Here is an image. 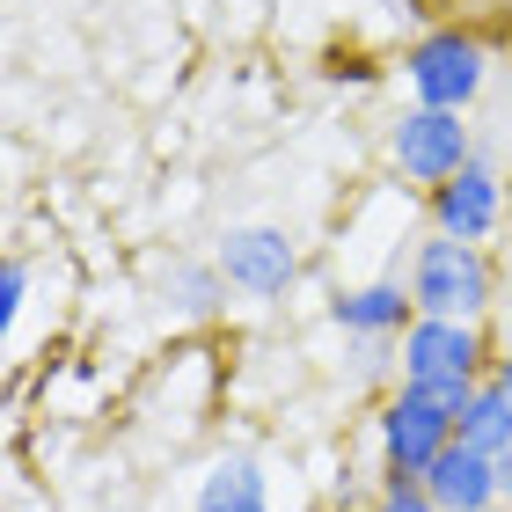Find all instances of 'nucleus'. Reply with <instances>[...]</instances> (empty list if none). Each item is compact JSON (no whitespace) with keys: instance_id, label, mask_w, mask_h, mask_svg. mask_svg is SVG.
Returning <instances> with one entry per match:
<instances>
[{"instance_id":"dca6fc26","label":"nucleus","mask_w":512,"mask_h":512,"mask_svg":"<svg viewBox=\"0 0 512 512\" xmlns=\"http://www.w3.org/2000/svg\"><path fill=\"white\" fill-rule=\"evenodd\" d=\"M498 498H505V505H512V447H505V454H498Z\"/></svg>"},{"instance_id":"2eb2a0df","label":"nucleus","mask_w":512,"mask_h":512,"mask_svg":"<svg viewBox=\"0 0 512 512\" xmlns=\"http://www.w3.org/2000/svg\"><path fill=\"white\" fill-rule=\"evenodd\" d=\"M483 381H491L505 403H512V352H505V359H491V374H483Z\"/></svg>"},{"instance_id":"1a4fd4ad","label":"nucleus","mask_w":512,"mask_h":512,"mask_svg":"<svg viewBox=\"0 0 512 512\" xmlns=\"http://www.w3.org/2000/svg\"><path fill=\"white\" fill-rule=\"evenodd\" d=\"M337 322L352 337H388V330H410V322H417V300H410L403 278H374V286H359V293L337 300Z\"/></svg>"},{"instance_id":"39448f33","label":"nucleus","mask_w":512,"mask_h":512,"mask_svg":"<svg viewBox=\"0 0 512 512\" xmlns=\"http://www.w3.org/2000/svg\"><path fill=\"white\" fill-rule=\"evenodd\" d=\"M447 374H491V344H483L476 322H439V315H417L403 330V388L417 381H447Z\"/></svg>"},{"instance_id":"9d476101","label":"nucleus","mask_w":512,"mask_h":512,"mask_svg":"<svg viewBox=\"0 0 512 512\" xmlns=\"http://www.w3.org/2000/svg\"><path fill=\"white\" fill-rule=\"evenodd\" d=\"M198 512H271V476H264V461H249V454L213 461L205 483H198Z\"/></svg>"},{"instance_id":"f3484780","label":"nucleus","mask_w":512,"mask_h":512,"mask_svg":"<svg viewBox=\"0 0 512 512\" xmlns=\"http://www.w3.org/2000/svg\"><path fill=\"white\" fill-rule=\"evenodd\" d=\"M491 512H512V505H491Z\"/></svg>"},{"instance_id":"f8f14e48","label":"nucleus","mask_w":512,"mask_h":512,"mask_svg":"<svg viewBox=\"0 0 512 512\" xmlns=\"http://www.w3.org/2000/svg\"><path fill=\"white\" fill-rule=\"evenodd\" d=\"M476 388H483L476 374H447V381H417L410 395H425V403H432L439 417H454V425H461V410L476 403Z\"/></svg>"},{"instance_id":"f257e3e1","label":"nucleus","mask_w":512,"mask_h":512,"mask_svg":"<svg viewBox=\"0 0 512 512\" xmlns=\"http://www.w3.org/2000/svg\"><path fill=\"white\" fill-rule=\"evenodd\" d=\"M410 300L417 315H439V322H476L491 308V264H483L476 242H454V235H432L410 264Z\"/></svg>"},{"instance_id":"ddd939ff","label":"nucleus","mask_w":512,"mask_h":512,"mask_svg":"<svg viewBox=\"0 0 512 512\" xmlns=\"http://www.w3.org/2000/svg\"><path fill=\"white\" fill-rule=\"evenodd\" d=\"M374 512H439V505H432V491H425V483H381Z\"/></svg>"},{"instance_id":"f03ea898","label":"nucleus","mask_w":512,"mask_h":512,"mask_svg":"<svg viewBox=\"0 0 512 512\" xmlns=\"http://www.w3.org/2000/svg\"><path fill=\"white\" fill-rule=\"evenodd\" d=\"M374 439H381V483H425V469L454 447V417H439L425 395L395 388L374 417Z\"/></svg>"},{"instance_id":"4468645a","label":"nucleus","mask_w":512,"mask_h":512,"mask_svg":"<svg viewBox=\"0 0 512 512\" xmlns=\"http://www.w3.org/2000/svg\"><path fill=\"white\" fill-rule=\"evenodd\" d=\"M22 286H30V271H22V264L0 271V322H15V315H22Z\"/></svg>"},{"instance_id":"6e6552de","label":"nucleus","mask_w":512,"mask_h":512,"mask_svg":"<svg viewBox=\"0 0 512 512\" xmlns=\"http://www.w3.org/2000/svg\"><path fill=\"white\" fill-rule=\"evenodd\" d=\"M425 491H432L439 512H491V505H505L498 498V461L476 454V447H461V439L425 469Z\"/></svg>"},{"instance_id":"7ed1b4c3","label":"nucleus","mask_w":512,"mask_h":512,"mask_svg":"<svg viewBox=\"0 0 512 512\" xmlns=\"http://www.w3.org/2000/svg\"><path fill=\"white\" fill-rule=\"evenodd\" d=\"M388 154H395L403 176H417V183L439 191L447 176H461L476 161V132L461 125V110H403L395 132H388Z\"/></svg>"},{"instance_id":"423d86ee","label":"nucleus","mask_w":512,"mask_h":512,"mask_svg":"<svg viewBox=\"0 0 512 512\" xmlns=\"http://www.w3.org/2000/svg\"><path fill=\"white\" fill-rule=\"evenodd\" d=\"M293 271H300V249L286 242V227H227V242H220V278L227 286L271 300V293L293 286Z\"/></svg>"},{"instance_id":"9b49d317","label":"nucleus","mask_w":512,"mask_h":512,"mask_svg":"<svg viewBox=\"0 0 512 512\" xmlns=\"http://www.w3.org/2000/svg\"><path fill=\"white\" fill-rule=\"evenodd\" d=\"M454 439H461V447H476V454H491V461L512 447V403H505V395H498L491 381H483V388H476V403L461 410Z\"/></svg>"},{"instance_id":"0eeeda50","label":"nucleus","mask_w":512,"mask_h":512,"mask_svg":"<svg viewBox=\"0 0 512 512\" xmlns=\"http://www.w3.org/2000/svg\"><path fill=\"white\" fill-rule=\"evenodd\" d=\"M432 213H439V235H454V242H483L498 227L505 213V176L491 169V161H469L461 176H447L432 191Z\"/></svg>"},{"instance_id":"20e7f679","label":"nucleus","mask_w":512,"mask_h":512,"mask_svg":"<svg viewBox=\"0 0 512 512\" xmlns=\"http://www.w3.org/2000/svg\"><path fill=\"white\" fill-rule=\"evenodd\" d=\"M403 74H410L417 110H469L476 88H483V44L461 37V30H439V37H425L410 52Z\"/></svg>"}]
</instances>
